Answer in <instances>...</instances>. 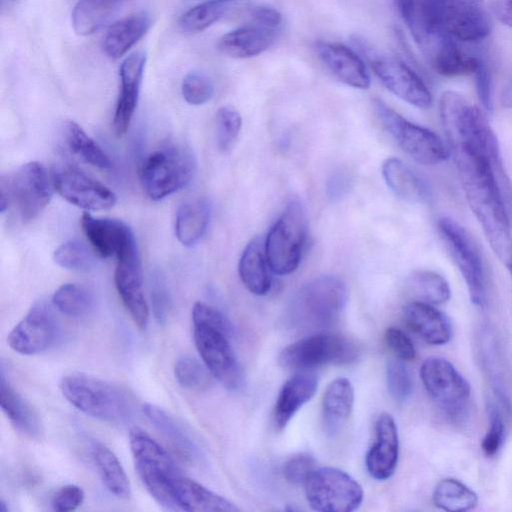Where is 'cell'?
<instances>
[{
    "label": "cell",
    "instance_id": "obj_58",
    "mask_svg": "<svg viewBox=\"0 0 512 512\" xmlns=\"http://www.w3.org/2000/svg\"><path fill=\"white\" fill-rule=\"evenodd\" d=\"M19 0H1V8L11 7L16 4Z\"/></svg>",
    "mask_w": 512,
    "mask_h": 512
},
{
    "label": "cell",
    "instance_id": "obj_15",
    "mask_svg": "<svg viewBox=\"0 0 512 512\" xmlns=\"http://www.w3.org/2000/svg\"><path fill=\"white\" fill-rule=\"evenodd\" d=\"M51 178L58 194L81 209L107 210L116 203V195L107 186L75 166L57 167Z\"/></svg>",
    "mask_w": 512,
    "mask_h": 512
},
{
    "label": "cell",
    "instance_id": "obj_20",
    "mask_svg": "<svg viewBox=\"0 0 512 512\" xmlns=\"http://www.w3.org/2000/svg\"><path fill=\"white\" fill-rule=\"evenodd\" d=\"M146 59V53L138 51L127 56L120 64V92L113 118L114 129L119 136L128 130L136 110Z\"/></svg>",
    "mask_w": 512,
    "mask_h": 512
},
{
    "label": "cell",
    "instance_id": "obj_50",
    "mask_svg": "<svg viewBox=\"0 0 512 512\" xmlns=\"http://www.w3.org/2000/svg\"><path fill=\"white\" fill-rule=\"evenodd\" d=\"M475 77V86L478 98L482 107L487 113L493 111V80L492 74L487 66L481 59L473 73Z\"/></svg>",
    "mask_w": 512,
    "mask_h": 512
},
{
    "label": "cell",
    "instance_id": "obj_22",
    "mask_svg": "<svg viewBox=\"0 0 512 512\" xmlns=\"http://www.w3.org/2000/svg\"><path fill=\"white\" fill-rule=\"evenodd\" d=\"M280 31L250 20L247 24L222 35L217 41V49L220 53L235 59L255 57L275 43Z\"/></svg>",
    "mask_w": 512,
    "mask_h": 512
},
{
    "label": "cell",
    "instance_id": "obj_61",
    "mask_svg": "<svg viewBox=\"0 0 512 512\" xmlns=\"http://www.w3.org/2000/svg\"><path fill=\"white\" fill-rule=\"evenodd\" d=\"M472 1H475L477 3H482L483 2V0H472Z\"/></svg>",
    "mask_w": 512,
    "mask_h": 512
},
{
    "label": "cell",
    "instance_id": "obj_59",
    "mask_svg": "<svg viewBox=\"0 0 512 512\" xmlns=\"http://www.w3.org/2000/svg\"><path fill=\"white\" fill-rule=\"evenodd\" d=\"M189 1H198L199 3L209 2V3H228L234 0H189Z\"/></svg>",
    "mask_w": 512,
    "mask_h": 512
},
{
    "label": "cell",
    "instance_id": "obj_11",
    "mask_svg": "<svg viewBox=\"0 0 512 512\" xmlns=\"http://www.w3.org/2000/svg\"><path fill=\"white\" fill-rule=\"evenodd\" d=\"M373 108L384 129L415 161L436 165L447 159V147L436 133L408 121L379 99L373 101Z\"/></svg>",
    "mask_w": 512,
    "mask_h": 512
},
{
    "label": "cell",
    "instance_id": "obj_37",
    "mask_svg": "<svg viewBox=\"0 0 512 512\" xmlns=\"http://www.w3.org/2000/svg\"><path fill=\"white\" fill-rule=\"evenodd\" d=\"M407 289L414 301L430 305L447 302L451 289L447 280L440 274L430 270H416L407 279Z\"/></svg>",
    "mask_w": 512,
    "mask_h": 512
},
{
    "label": "cell",
    "instance_id": "obj_45",
    "mask_svg": "<svg viewBox=\"0 0 512 512\" xmlns=\"http://www.w3.org/2000/svg\"><path fill=\"white\" fill-rule=\"evenodd\" d=\"M386 382L390 396L398 403L406 401L412 392L409 370L401 359H391L386 365Z\"/></svg>",
    "mask_w": 512,
    "mask_h": 512
},
{
    "label": "cell",
    "instance_id": "obj_51",
    "mask_svg": "<svg viewBox=\"0 0 512 512\" xmlns=\"http://www.w3.org/2000/svg\"><path fill=\"white\" fill-rule=\"evenodd\" d=\"M387 346L397 358L410 361L416 356V350L412 340L400 329L389 327L384 334Z\"/></svg>",
    "mask_w": 512,
    "mask_h": 512
},
{
    "label": "cell",
    "instance_id": "obj_24",
    "mask_svg": "<svg viewBox=\"0 0 512 512\" xmlns=\"http://www.w3.org/2000/svg\"><path fill=\"white\" fill-rule=\"evenodd\" d=\"M403 318L415 334L431 345H443L452 337L450 320L434 305L413 300L405 305Z\"/></svg>",
    "mask_w": 512,
    "mask_h": 512
},
{
    "label": "cell",
    "instance_id": "obj_17",
    "mask_svg": "<svg viewBox=\"0 0 512 512\" xmlns=\"http://www.w3.org/2000/svg\"><path fill=\"white\" fill-rule=\"evenodd\" d=\"M371 68L380 82L398 98L421 109L431 106L432 95L427 85L400 59L376 57L371 60Z\"/></svg>",
    "mask_w": 512,
    "mask_h": 512
},
{
    "label": "cell",
    "instance_id": "obj_36",
    "mask_svg": "<svg viewBox=\"0 0 512 512\" xmlns=\"http://www.w3.org/2000/svg\"><path fill=\"white\" fill-rule=\"evenodd\" d=\"M92 457L107 490L119 499H128L131 496L130 482L115 453L106 445L96 443Z\"/></svg>",
    "mask_w": 512,
    "mask_h": 512
},
{
    "label": "cell",
    "instance_id": "obj_12",
    "mask_svg": "<svg viewBox=\"0 0 512 512\" xmlns=\"http://www.w3.org/2000/svg\"><path fill=\"white\" fill-rule=\"evenodd\" d=\"M304 486L309 506L318 512H352L359 508L364 497L361 485L335 467L316 469Z\"/></svg>",
    "mask_w": 512,
    "mask_h": 512
},
{
    "label": "cell",
    "instance_id": "obj_47",
    "mask_svg": "<svg viewBox=\"0 0 512 512\" xmlns=\"http://www.w3.org/2000/svg\"><path fill=\"white\" fill-rule=\"evenodd\" d=\"M488 408L489 429L482 440L481 448L487 457H494L503 445L505 425L499 408L492 403Z\"/></svg>",
    "mask_w": 512,
    "mask_h": 512
},
{
    "label": "cell",
    "instance_id": "obj_2",
    "mask_svg": "<svg viewBox=\"0 0 512 512\" xmlns=\"http://www.w3.org/2000/svg\"><path fill=\"white\" fill-rule=\"evenodd\" d=\"M404 21L415 40L424 46L439 38L479 42L491 32L486 11L472 0H415Z\"/></svg>",
    "mask_w": 512,
    "mask_h": 512
},
{
    "label": "cell",
    "instance_id": "obj_25",
    "mask_svg": "<svg viewBox=\"0 0 512 512\" xmlns=\"http://www.w3.org/2000/svg\"><path fill=\"white\" fill-rule=\"evenodd\" d=\"M318 379L314 373L300 372L281 387L274 406L275 428L283 430L297 411L315 395Z\"/></svg>",
    "mask_w": 512,
    "mask_h": 512
},
{
    "label": "cell",
    "instance_id": "obj_1",
    "mask_svg": "<svg viewBox=\"0 0 512 512\" xmlns=\"http://www.w3.org/2000/svg\"><path fill=\"white\" fill-rule=\"evenodd\" d=\"M493 131L474 133L450 146L466 200L493 252L512 273V222L494 173L501 155Z\"/></svg>",
    "mask_w": 512,
    "mask_h": 512
},
{
    "label": "cell",
    "instance_id": "obj_40",
    "mask_svg": "<svg viewBox=\"0 0 512 512\" xmlns=\"http://www.w3.org/2000/svg\"><path fill=\"white\" fill-rule=\"evenodd\" d=\"M52 303L67 316L81 317L91 309L93 298L85 287L75 283H66L54 292Z\"/></svg>",
    "mask_w": 512,
    "mask_h": 512
},
{
    "label": "cell",
    "instance_id": "obj_43",
    "mask_svg": "<svg viewBox=\"0 0 512 512\" xmlns=\"http://www.w3.org/2000/svg\"><path fill=\"white\" fill-rule=\"evenodd\" d=\"M174 375L182 387L192 391L205 390L211 381L207 367L189 355H182L176 360Z\"/></svg>",
    "mask_w": 512,
    "mask_h": 512
},
{
    "label": "cell",
    "instance_id": "obj_3",
    "mask_svg": "<svg viewBox=\"0 0 512 512\" xmlns=\"http://www.w3.org/2000/svg\"><path fill=\"white\" fill-rule=\"evenodd\" d=\"M348 299L344 281L334 275H322L304 283L293 295L288 319L299 329L329 327L339 319Z\"/></svg>",
    "mask_w": 512,
    "mask_h": 512
},
{
    "label": "cell",
    "instance_id": "obj_28",
    "mask_svg": "<svg viewBox=\"0 0 512 512\" xmlns=\"http://www.w3.org/2000/svg\"><path fill=\"white\" fill-rule=\"evenodd\" d=\"M0 405L12 425L23 435L38 439L42 424L33 407L11 386L3 364L0 369Z\"/></svg>",
    "mask_w": 512,
    "mask_h": 512
},
{
    "label": "cell",
    "instance_id": "obj_29",
    "mask_svg": "<svg viewBox=\"0 0 512 512\" xmlns=\"http://www.w3.org/2000/svg\"><path fill=\"white\" fill-rule=\"evenodd\" d=\"M142 410L183 460L193 463L200 458V448L195 439L171 414L151 403H145Z\"/></svg>",
    "mask_w": 512,
    "mask_h": 512
},
{
    "label": "cell",
    "instance_id": "obj_4",
    "mask_svg": "<svg viewBox=\"0 0 512 512\" xmlns=\"http://www.w3.org/2000/svg\"><path fill=\"white\" fill-rule=\"evenodd\" d=\"M59 386L71 405L95 419L120 422L132 411V401L127 392L99 377L74 372L63 376Z\"/></svg>",
    "mask_w": 512,
    "mask_h": 512
},
{
    "label": "cell",
    "instance_id": "obj_6",
    "mask_svg": "<svg viewBox=\"0 0 512 512\" xmlns=\"http://www.w3.org/2000/svg\"><path fill=\"white\" fill-rule=\"evenodd\" d=\"M52 188V178L42 163H25L6 178L2 177L1 212L12 203L21 220L30 222L37 218L50 202Z\"/></svg>",
    "mask_w": 512,
    "mask_h": 512
},
{
    "label": "cell",
    "instance_id": "obj_18",
    "mask_svg": "<svg viewBox=\"0 0 512 512\" xmlns=\"http://www.w3.org/2000/svg\"><path fill=\"white\" fill-rule=\"evenodd\" d=\"M115 286L118 294L139 329H146L149 307L142 289L141 261L137 244L117 257Z\"/></svg>",
    "mask_w": 512,
    "mask_h": 512
},
{
    "label": "cell",
    "instance_id": "obj_5",
    "mask_svg": "<svg viewBox=\"0 0 512 512\" xmlns=\"http://www.w3.org/2000/svg\"><path fill=\"white\" fill-rule=\"evenodd\" d=\"M129 445L137 474L150 495L163 508L179 511L174 487L182 473L171 456L139 427L130 429Z\"/></svg>",
    "mask_w": 512,
    "mask_h": 512
},
{
    "label": "cell",
    "instance_id": "obj_13",
    "mask_svg": "<svg viewBox=\"0 0 512 512\" xmlns=\"http://www.w3.org/2000/svg\"><path fill=\"white\" fill-rule=\"evenodd\" d=\"M420 377L431 398L453 419L462 418L468 408L471 389L451 362L442 357L427 358Z\"/></svg>",
    "mask_w": 512,
    "mask_h": 512
},
{
    "label": "cell",
    "instance_id": "obj_55",
    "mask_svg": "<svg viewBox=\"0 0 512 512\" xmlns=\"http://www.w3.org/2000/svg\"><path fill=\"white\" fill-rule=\"evenodd\" d=\"M490 10L500 23L512 28V0H492Z\"/></svg>",
    "mask_w": 512,
    "mask_h": 512
},
{
    "label": "cell",
    "instance_id": "obj_38",
    "mask_svg": "<svg viewBox=\"0 0 512 512\" xmlns=\"http://www.w3.org/2000/svg\"><path fill=\"white\" fill-rule=\"evenodd\" d=\"M432 499L436 507L450 512L471 510L478 502L477 494L454 478L439 481L434 488Z\"/></svg>",
    "mask_w": 512,
    "mask_h": 512
},
{
    "label": "cell",
    "instance_id": "obj_27",
    "mask_svg": "<svg viewBox=\"0 0 512 512\" xmlns=\"http://www.w3.org/2000/svg\"><path fill=\"white\" fill-rule=\"evenodd\" d=\"M179 511L238 512L240 509L225 497L181 474L174 487Z\"/></svg>",
    "mask_w": 512,
    "mask_h": 512
},
{
    "label": "cell",
    "instance_id": "obj_42",
    "mask_svg": "<svg viewBox=\"0 0 512 512\" xmlns=\"http://www.w3.org/2000/svg\"><path fill=\"white\" fill-rule=\"evenodd\" d=\"M53 259L59 266L74 271H88L95 264L92 250L77 239L60 245L54 251Z\"/></svg>",
    "mask_w": 512,
    "mask_h": 512
},
{
    "label": "cell",
    "instance_id": "obj_56",
    "mask_svg": "<svg viewBox=\"0 0 512 512\" xmlns=\"http://www.w3.org/2000/svg\"><path fill=\"white\" fill-rule=\"evenodd\" d=\"M349 184L348 176L340 171L333 173L328 179L327 191L331 198L341 197L347 190Z\"/></svg>",
    "mask_w": 512,
    "mask_h": 512
},
{
    "label": "cell",
    "instance_id": "obj_7",
    "mask_svg": "<svg viewBox=\"0 0 512 512\" xmlns=\"http://www.w3.org/2000/svg\"><path fill=\"white\" fill-rule=\"evenodd\" d=\"M196 162L189 148L167 145L145 160L140 179L149 198L161 200L185 187L193 178Z\"/></svg>",
    "mask_w": 512,
    "mask_h": 512
},
{
    "label": "cell",
    "instance_id": "obj_48",
    "mask_svg": "<svg viewBox=\"0 0 512 512\" xmlns=\"http://www.w3.org/2000/svg\"><path fill=\"white\" fill-rule=\"evenodd\" d=\"M315 470V459L308 453H300L285 462L283 474L289 483L300 485L305 484Z\"/></svg>",
    "mask_w": 512,
    "mask_h": 512
},
{
    "label": "cell",
    "instance_id": "obj_57",
    "mask_svg": "<svg viewBox=\"0 0 512 512\" xmlns=\"http://www.w3.org/2000/svg\"><path fill=\"white\" fill-rule=\"evenodd\" d=\"M399 12L405 18L412 10L415 0H395Z\"/></svg>",
    "mask_w": 512,
    "mask_h": 512
},
{
    "label": "cell",
    "instance_id": "obj_33",
    "mask_svg": "<svg viewBox=\"0 0 512 512\" xmlns=\"http://www.w3.org/2000/svg\"><path fill=\"white\" fill-rule=\"evenodd\" d=\"M459 43L449 38H439L432 44V65L440 75L457 77L475 72L480 59L466 52Z\"/></svg>",
    "mask_w": 512,
    "mask_h": 512
},
{
    "label": "cell",
    "instance_id": "obj_35",
    "mask_svg": "<svg viewBox=\"0 0 512 512\" xmlns=\"http://www.w3.org/2000/svg\"><path fill=\"white\" fill-rule=\"evenodd\" d=\"M119 0H79L71 19L78 35H90L106 25L118 12Z\"/></svg>",
    "mask_w": 512,
    "mask_h": 512
},
{
    "label": "cell",
    "instance_id": "obj_10",
    "mask_svg": "<svg viewBox=\"0 0 512 512\" xmlns=\"http://www.w3.org/2000/svg\"><path fill=\"white\" fill-rule=\"evenodd\" d=\"M438 229L466 283L471 302L484 308L487 303V277L478 244L462 225L451 218H441Z\"/></svg>",
    "mask_w": 512,
    "mask_h": 512
},
{
    "label": "cell",
    "instance_id": "obj_8",
    "mask_svg": "<svg viewBox=\"0 0 512 512\" xmlns=\"http://www.w3.org/2000/svg\"><path fill=\"white\" fill-rule=\"evenodd\" d=\"M307 232L306 215L298 200H291L265 239V254L277 275L294 272L301 260Z\"/></svg>",
    "mask_w": 512,
    "mask_h": 512
},
{
    "label": "cell",
    "instance_id": "obj_9",
    "mask_svg": "<svg viewBox=\"0 0 512 512\" xmlns=\"http://www.w3.org/2000/svg\"><path fill=\"white\" fill-rule=\"evenodd\" d=\"M360 356L359 347L351 339L332 333H317L286 346L278 363L287 369L306 370L322 365H346Z\"/></svg>",
    "mask_w": 512,
    "mask_h": 512
},
{
    "label": "cell",
    "instance_id": "obj_60",
    "mask_svg": "<svg viewBox=\"0 0 512 512\" xmlns=\"http://www.w3.org/2000/svg\"><path fill=\"white\" fill-rule=\"evenodd\" d=\"M8 508L6 507V503L3 500H0V512H7Z\"/></svg>",
    "mask_w": 512,
    "mask_h": 512
},
{
    "label": "cell",
    "instance_id": "obj_39",
    "mask_svg": "<svg viewBox=\"0 0 512 512\" xmlns=\"http://www.w3.org/2000/svg\"><path fill=\"white\" fill-rule=\"evenodd\" d=\"M65 141L69 149L86 163L107 169L111 161L101 147L74 121H68L64 127Z\"/></svg>",
    "mask_w": 512,
    "mask_h": 512
},
{
    "label": "cell",
    "instance_id": "obj_31",
    "mask_svg": "<svg viewBox=\"0 0 512 512\" xmlns=\"http://www.w3.org/2000/svg\"><path fill=\"white\" fill-rule=\"evenodd\" d=\"M270 267L265 254V241L255 237L244 248L238 272L244 286L253 294L261 296L271 288Z\"/></svg>",
    "mask_w": 512,
    "mask_h": 512
},
{
    "label": "cell",
    "instance_id": "obj_26",
    "mask_svg": "<svg viewBox=\"0 0 512 512\" xmlns=\"http://www.w3.org/2000/svg\"><path fill=\"white\" fill-rule=\"evenodd\" d=\"M354 405V389L347 378L328 384L322 399V425L329 436L337 435L347 423Z\"/></svg>",
    "mask_w": 512,
    "mask_h": 512
},
{
    "label": "cell",
    "instance_id": "obj_49",
    "mask_svg": "<svg viewBox=\"0 0 512 512\" xmlns=\"http://www.w3.org/2000/svg\"><path fill=\"white\" fill-rule=\"evenodd\" d=\"M193 324H207L233 334V326L218 309L203 302H196L192 309Z\"/></svg>",
    "mask_w": 512,
    "mask_h": 512
},
{
    "label": "cell",
    "instance_id": "obj_44",
    "mask_svg": "<svg viewBox=\"0 0 512 512\" xmlns=\"http://www.w3.org/2000/svg\"><path fill=\"white\" fill-rule=\"evenodd\" d=\"M242 125L240 113L232 106H222L216 112V143L220 152L226 153L236 143Z\"/></svg>",
    "mask_w": 512,
    "mask_h": 512
},
{
    "label": "cell",
    "instance_id": "obj_46",
    "mask_svg": "<svg viewBox=\"0 0 512 512\" xmlns=\"http://www.w3.org/2000/svg\"><path fill=\"white\" fill-rule=\"evenodd\" d=\"M181 91L187 103L203 105L213 97L214 86L210 78L204 73L191 71L183 78Z\"/></svg>",
    "mask_w": 512,
    "mask_h": 512
},
{
    "label": "cell",
    "instance_id": "obj_14",
    "mask_svg": "<svg viewBox=\"0 0 512 512\" xmlns=\"http://www.w3.org/2000/svg\"><path fill=\"white\" fill-rule=\"evenodd\" d=\"M232 334L207 325L193 324V339L199 355L213 377L229 390L243 384L242 367L230 344Z\"/></svg>",
    "mask_w": 512,
    "mask_h": 512
},
{
    "label": "cell",
    "instance_id": "obj_30",
    "mask_svg": "<svg viewBox=\"0 0 512 512\" xmlns=\"http://www.w3.org/2000/svg\"><path fill=\"white\" fill-rule=\"evenodd\" d=\"M151 18L147 12L130 14L114 22L103 40L105 54L118 59L126 54L149 30Z\"/></svg>",
    "mask_w": 512,
    "mask_h": 512
},
{
    "label": "cell",
    "instance_id": "obj_21",
    "mask_svg": "<svg viewBox=\"0 0 512 512\" xmlns=\"http://www.w3.org/2000/svg\"><path fill=\"white\" fill-rule=\"evenodd\" d=\"M82 230L94 252L103 258H116L137 244L131 228L123 221L98 218L90 213L81 217Z\"/></svg>",
    "mask_w": 512,
    "mask_h": 512
},
{
    "label": "cell",
    "instance_id": "obj_41",
    "mask_svg": "<svg viewBox=\"0 0 512 512\" xmlns=\"http://www.w3.org/2000/svg\"><path fill=\"white\" fill-rule=\"evenodd\" d=\"M227 9L224 3H198L178 20L179 28L188 34L202 32L216 23Z\"/></svg>",
    "mask_w": 512,
    "mask_h": 512
},
{
    "label": "cell",
    "instance_id": "obj_54",
    "mask_svg": "<svg viewBox=\"0 0 512 512\" xmlns=\"http://www.w3.org/2000/svg\"><path fill=\"white\" fill-rule=\"evenodd\" d=\"M250 20L280 30L283 21L282 15L277 9L265 5L254 7L250 13Z\"/></svg>",
    "mask_w": 512,
    "mask_h": 512
},
{
    "label": "cell",
    "instance_id": "obj_23",
    "mask_svg": "<svg viewBox=\"0 0 512 512\" xmlns=\"http://www.w3.org/2000/svg\"><path fill=\"white\" fill-rule=\"evenodd\" d=\"M316 52L326 68L340 82L356 89L369 88L367 68L353 49L337 42L318 41Z\"/></svg>",
    "mask_w": 512,
    "mask_h": 512
},
{
    "label": "cell",
    "instance_id": "obj_32",
    "mask_svg": "<svg viewBox=\"0 0 512 512\" xmlns=\"http://www.w3.org/2000/svg\"><path fill=\"white\" fill-rule=\"evenodd\" d=\"M382 175L391 191L407 202L421 203L429 197L426 183L398 158L391 157L383 162Z\"/></svg>",
    "mask_w": 512,
    "mask_h": 512
},
{
    "label": "cell",
    "instance_id": "obj_19",
    "mask_svg": "<svg viewBox=\"0 0 512 512\" xmlns=\"http://www.w3.org/2000/svg\"><path fill=\"white\" fill-rule=\"evenodd\" d=\"M374 441L365 456L368 473L376 480H387L395 472L399 457L397 425L388 413L378 416L374 426Z\"/></svg>",
    "mask_w": 512,
    "mask_h": 512
},
{
    "label": "cell",
    "instance_id": "obj_34",
    "mask_svg": "<svg viewBox=\"0 0 512 512\" xmlns=\"http://www.w3.org/2000/svg\"><path fill=\"white\" fill-rule=\"evenodd\" d=\"M211 207L206 199L182 204L175 217V234L185 246L195 245L205 234L210 222Z\"/></svg>",
    "mask_w": 512,
    "mask_h": 512
},
{
    "label": "cell",
    "instance_id": "obj_52",
    "mask_svg": "<svg viewBox=\"0 0 512 512\" xmlns=\"http://www.w3.org/2000/svg\"><path fill=\"white\" fill-rule=\"evenodd\" d=\"M84 491L81 487L69 484L61 487L52 499V508L58 512H68L77 509L84 501Z\"/></svg>",
    "mask_w": 512,
    "mask_h": 512
},
{
    "label": "cell",
    "instance_id": "obj_16",
    "mask_svg": "<svg viewBox=\"0 0 512 512\" xmlns=\"http://www.w3.org/2000/svg\"><path fill=\"white\" fill-rule=\"evenodd\" d=\"M58 327L50 306L39 300L10 331L8 346L22 355H36L48 350L55 342Z\"/></svg>",
    "mask_w": 512,
    "mask_h": 512
},
{
    "label": "cell",
    "instance_id": "obj_53",
    "mask_svg": "<svg viewBox=\"0 0 512 512\" xmlns=\"http://www.w3.org/2000/svg\"><path fill=\"white\" fill-rule=\"evenodd\" d=\"M151 299L154 317L158 323L164 324L169 313V297L161 278L154 281Z\"/></svg>",
    "mask_w": 512,
    "mask_h": 512
}]
</instances>
